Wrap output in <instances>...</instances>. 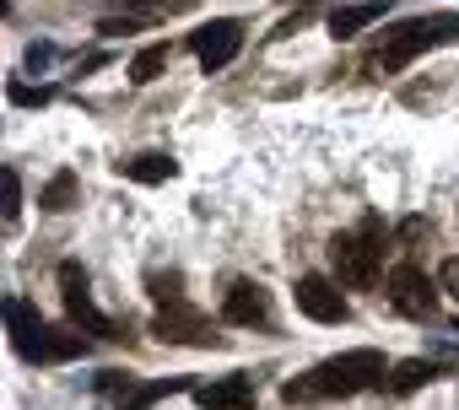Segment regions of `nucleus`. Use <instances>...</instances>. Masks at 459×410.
Returning <instances> with one entry per match:
<instances>
[{
  "mask_svg": "<svg viewBox=\"0 0 459 410\" xmlns=\"http://www.w3.org/2000/svg\"><path fill=\"white\" fill-rule=\"evenodd\" d=\"M384 378H389L384 351L351 346V351H341V356H325L314 372L292 378V383L281 389V399H287V405H298V399H351V394H362V389H384Z\"/></svg>",
  "mask_w": 459,
  "mask_h": 410,
  "instance_id": "obj_1",
  "label": "nucleus"
},
{
  "mask_svg": "<svg viewBox=\"0 0 459 410\" xmlns=\"http://www.w3.org/2000/svg\"><path fill=\"white\" fill-rule=\"evenodd\" d=\"M330 265H335V281L341 286L373 292L378 286V270H384V222L368 217L357 233H335L330 238Z\"/></svg>",
  "mask_w": 459,
  "mask_h": 410,
  "instance_id": "obj_2",
  "label": "nucleus"
},
{
  "mask_svg": "<svg viewBox=\"0 0 459 410\" xmlns=\"http://www.w3.org/2000/svg\"><path fill=\"white\" fill-rule=\"evenodd\" d=\"M437 44H459V12H432V17L394 22L384 33V44H378V65L384 71H405L416 55H427Z\"/></svg>",
  "mask_w": 459,
  "mask_h": 410,
  "instance_id": "obj_3",
  "label": "nucleus"
},
{
  "mask_svg": "<svg viewBox=\"0 0 459 410\" xmlns=\"http://www.w3.org/2000/svg\"><path fill=\"white\" fill-rule=\"evenodd\" d=\"M189 49H195V60H200L205 76L227 71V65L238 60V49H244V22L238 17H211V22H200L189 33Z\"/></svg>",
  "mask_w": 459,
  "mask_h": 410,
  "instance_id": "obj_4",
  "label": "nucleus"
},
{
  "mask_svg": "<svg viewBox=\"0 0 459 410\" xmlns=\"http://www.w3.org/2000/svg\"><path fill=\"white\" fill-rule=\"evenodd\" d=\"M60 297H65V313H71L76 329H87V335H98V340H119V335H114V319L92 303V292H87V270H82L76 260L60 265Z\"/></svg>",
  "mask_w": 459,
  "mask_h": 410,
  "instance_id": "obj_5",
  "label": "nucleus"
},
{
  "mask_svg": "<svg viewBox=\"0 0 459 410\" xmlns=\"http://www.w3.org/2000/svg\"><path fill=\"white\" fill-rule=\"evenodd\" d=\"M384 292H389L394 313H405V319H432V313H437V286H432V276H427L421 265H411V260L389 270Z\"/></svg>",
  "mask_w": 459,
  "mask_h": 410,
  "instance_id": "obj_6",
  "label": "nucleus"
},
{
  "mask_svg": "<svg viewBox=\"0 0 459 410\" xmlns=\"http://www.w3.org/2000/svg\"><path fill=\"white\" fill-rule=\"evenodd\" d=\"M292 297H298V313L314 319V324H346L351 319V308L341 297V281H330V276H298Z\"/></svg>",
  "mask_w": 459,
  "mask_h": 410,
  "instance_id": "obj_7",
  "label": "nucleus"
},
{
  "mask_svg": "<svg viewBox=\"0 0 459 410\" xmlns=\"http://www.w3.org/2000/svg\"><path fill=\"white\" fill-rule=\"evenodd\" d=\"M152 329H157V340H168V346H216V340H221V335L211 329V319H205L200 308H189V303L162 308Z\"/></svg>",
  "mask_w": 459,
  "mask_h": 410,
  "instance_id": "obj_8",
  "label": "nucleus"
},
{
  "mask_svg": "<svg viewBox=\"0 0 459 410\" xmlns=\"http://www.w3.org/2000/svg\"><path fill=\"white\" fill-rule=\"evenodd\" d=\"M221 319L227 324H238V329H265L271 324V292L260 286V281H233L227 286V297H221Z\"/></svg>",
  "mask_w": 459,
  "mask_h": 410,
  "instance_id": "obj_9",
  "label": "nucleus"
},
{
  "mask_svg": "<svg viewBox=\"0 0 459 410\" xmlns=\"http://www.w3.org/2000/svg\"><path fill=\"white\" fill-rule=\"evenodd\" d=\"M200 410H255L260 394H255V378L249 372H227V378H211V383H195L189 389Z\"/></svg>",
  "mask_w": 459,
  "mask_h": 410,
  "instance_id": "obj_10",
  "label": "nucleus"
},
{
  "mask_svg": "<svg viewBox=\"0 0 459 410\" xmlns=\"http://www.w3.org/2000/svg\"><path fill=\"white\" fill-rule=\"evenodd\" d=\"M389 17V0H346V6H335L330 12V38H357V33H368L373 22H384Z\"/></svg>",
  "mask_w": 459,
  "mask_h": 410,
  "instance_id": "obj_11",
  "label": "nucleus"
},
{
  "mask_svg": "<svg viewBox=\"0 0 459 410\" xmlns=\"http://www.w3.org/2000/svg\"><path fill=\"white\" fill-rule=\"evenodd\" d=\"M119 167V178H130V184H168V178H178V162L168 157V151H135V157H125V162H114Z\"/></svg>",
  "mask_w": 459,
  "mask_h": 410,
  "instance_id": "obj_12",
  "label": "nucleus"
},
{
  "mask_svg": "<svg viewBox=\"0 0 459 410\" xmlns=\"http://www.w3.org/2000/svg\"><path fill=\"white\" fill-rule=\"evenodd\" d=\"M6 329H12V346H17V356H28L49 324L39 319V308H33V303H22V297H6Z\"/></svg>",
  "mask_w": 459,
  "mask_h": 410,
  "instance_id": "obj_13",
  "label": "nucleus"
},
{
  "mask_svg": "<svg viewBox=\"0 0 459 410\" xmlns=\"http://www.w3.org/2000/svg\"><path fill=\"white\" fill-rule=\"evenodd\" d=\"M71 356H87V340L76 329H44L39 346L22 356V362H71Z\"/></svg>",
  "mask_w": 459,
  "mask_h": 410,
  "instance_id": "obj_14",
  "label": "nucleus"
},
{
  "mask_svg": "<svg viewBox=\"0 0 459 410\" xmlns=\"http://www.w3.org/2000/svg\"><path fill=\"white\" fill-rule=\"evenodd\" d=\"M432 378H437V362H427V356H411V362H394V367H389L384 389H389V394H416V389H427Z\"/></svg>",
  "mask_w": 459,
  "mask_h": 410,
  "instance_id": "obj_15",
  "label": "nucleus"
},
{
  "mask_svg": "<svg viewBox=\"0 0 459 410\" xmlns=\"http://www.w3.org/2000/svg\"><path fill=\"white\" fill-rule=\"evenodd\" d=\"M39 205H44V211H71V205H82V184H76V173L60 167V173L39 189Z\"/></svg>",
  "mask_w": 459,
  "mask_h": 410,
  "instance_id": "obj_16",
  "label": "nucleus"
},
{
  "mask_svg": "<svg viewBox=\"0 0 459 410\" xmlns=\"http://www.w3.org/2000/svg\"><path fill=\"white\" fill-rule=\"evenodd\" d=\"M168 60H173V49H168V44H146V49L130 60V81H135V87H152V81L168 71Z\"/></svg>",
  "mask_w": 459,
  "mask_h": 410,
  "instance_id": "obj_17",
  "label": "nucleus"
},
{
  "mask_svg": "<svg viewBox=\"0 0 459 410\" xmlns=\"http://www.w3.org/2000/svg\"><path fill=\"white\" fill-rule=\"evenodd\" d=\"M146 292L157 297V308L189 303V297H184V276H178V270H168V276H162V270H157V276H146Z\"/></svg>",
  "mask_w": 459,
  "mask_h": 410,
  "instance_id": "obj_18",
  "label": "nucleus"
},
{
  "mask_svg": "<svg viewBox=\"0 0 459 410\" xmlns=\"http://www.w3.org/2000/svg\"><path fill=\"white\" fill-rule=\"evenodd\" d=\"M0 184H6V233H12V227H17V217H22V178H17V167L0 173Z\"/></svg>",
  "mask_w": 459,
  "mask_h": 410,
  "instance_id": "obj_19",
  "label": "nucleus"
},
{
  "mask_svg": "<svg viewBox=\"0 0 459 410\" xmlns=\"http://www.w3.org/2000/svg\"><path fill=\"white\" fill-rule=\"evenodd\" d=\"M6 98H12L17 108H44L55 92H49V87H28V81H12V87H6Z\"/></svg>",
  "mask_w": 459,
  "mask_h": 410,
  "instance_id": "obj_20",
  "label": "nucleus"
},
{
  "mask_svg": "<svg viewBox=\"0 0 459 410\" xmlns=\"http://www.w3.org/2000/svg\"><path fill=\"white\" fill-rule=\"evenodd\" d=\"M92 389H98V394H119V399H130V394H135V378L114 367V372H98V383H92Z\"/></svg>",
  "mask_w": 459,
  "mask_h": 410,
  "instance_id": "obj_21",
  "label": "nucleus"
},
{
  "mask_svg": "<svg viewBox=\"0 0 459 410\" xmlns=\"http://www.w3.org/2000/svg\"><path fill=\"white\" fill-rule=\"evenodd\" d=\"M55 60V44H28V71H44Z\"/></svg>",
  "mask_w": 459,
  "mask_h": 410,
  "instance_id": "obj_22",
  "label": "nucleus"
},
{
  "mask_svg": "<svg viewBox=\"0 0 459 410\" xmlns=\"http://www.w3.org/2000/svg\"><path fill=\"white\" fill-rule=\"evenodd\" d=\"M427 233H432V227H427V222H421V217H411V222H405V227H400V243H421V238H427Z\"/></svg>",
  "mask_w": 459,
  "mask_h": 410,
  "instance_id": "obj_23",
  "label": "nucleus"
},
{
  "mask_svg": "<svg viewBox=\"0 0 459 410\" xmlns=\"http://www.w3.org/2000/svg\"><path fill=\"white\" fill-rule=\"evenodd\" d=\"M130 6H152V12H189L195 0H130Z\"/></svg>",
  "mask_w": 459,
  "mask_h": 410,
  "instance_id": "obj_24",
  "label": "nucleus"
},
{
  "mask_svg": "<svg viewBox=\"0 0 459 410\" xmlns=\"http://www.w3.org/2000/svg\"><path fill=\"white\" fill-rule=\"evenodd\" d=\"M448 281H454V297H459V265H448Z\"/></svg>",
  "mask_w": 459,
  "mask_h": 410,
  "instance_id": "obj_25",
  "label": "nucleus"
},
{
  "mask_svg": "<svg viewBox=\"0 0 459 410\" xmlns=\"http://www.w3.org/2000/svg\"><path fill=\"white\" fill-rule=\"evenodd\" d=\"M303 6H308V0H303Z\"/></svg>",
  "mask_w": 459,
  "mask_h": 410,
  "instance_id": "obj_26",
  "label": "nucleus"
}]
</instances>
